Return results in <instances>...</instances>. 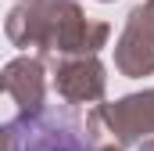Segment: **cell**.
Instances as JSON below:
<instances>
[{
	"label": "cell",
	"instance_id": "7a4b0ae2",
	"mask_svg": "<svg viewBox=\"0 0 154 151\" xmlns=\"http://www.w3.org/2000/svg\"><path fill=\"white\" fill-rule=\"evenodd\" d=\"M140 151H154V140H151V144H143V148H140Z\"/></svg>",
	"mask_w": 154,
	"mask_h": 151
},
{
	"label": "cell",
	"instance_id": "6da1fadb",
	"mask_svg": "<svg viewBox=\"0 0 154 151\" xmlns=\"http://www.w3.org/2000/svg\"><path fill=\"white\" fill-rule=\"evenodd\" d=\"M7 151H93V140L72 112L43 104L7 122Z\"/></svg>",
	"mask_w": 154,
	"mask_h": 151
}]
</instances>
